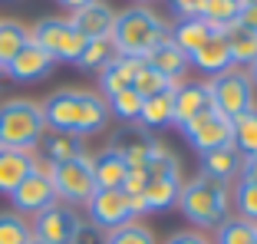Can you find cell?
I'll return each mask as SVG.
<instances>
[{
    "label": "cell",
    "mask_w": 257,
    "mask_h": 244,
    "mask_svg": "<svg viewBox=\"0 0 257 244\" xmlns=\"http://www.w3.org/2000/svg\"><path fill=\"white\" fill-rule=\"evenodd\" d=\"M142 66V60H132V56H115L109 66L99 69V86L106 96H115V92L128 89L132 79H136V69Z\"/></svg>",
    "instance_id": "obj_19"
},
{
    "label": "cell",
    "mask_w": 257,
    "mask_h": 244,
    "mask_svg": "<svg viewBox=\"0 0 257 244\" xmlns=\"http://www.w3.org/2000/svg\"><path fill=\"white\" fill-rule=\"evenodd\" d=\"M89 205V218L96 228L102 231H115L122 224L132 221V208H128V195L122 188H96L92 198L86 201Z\"/></svg>",
    "instance_id": "obj_9"
},
{
    "label": "cell",
    "mask_w": 257,
    "mask_h": 244,
    "mask_svg": "<svg viewBox=\"0 0 257 244\" xmlns=\"http://www.w3.org/2000/svg\"><path fill=\"white\" fill-rule=\"evenodd\" d=\"M106 244H155V237H152V231L145 228V224L128 221V224H122V228L109 231Z\"/></svg>",
    "instance_id": "obj_34"
},
{
    "label": "cell",
    "mask_w": 257,
    "mask_h": 244,
    "mask_svg": "<svg viewBox=\"0 0 257 244\" xmlns=\"http://www.w3.org/2000/svg\"><path fill=\"white\" fill-rule=\"evenodd\" d=\"M139 4H145V0H139Z\"/></svg>",
    "instance_id": "obj_47"
},
{
    "label": "cell",
    "mask_w": 257,
    "mask_h": 244,
    "mask_svg": "<svg viewBox=\"0 0 257 244\" xmlns=\"http://www.w3.org/2000/svg\"><path fill=\"white\" fill-rule=\"evenodd\" d=\"M208 106H211V99H208V89H204V83H178V86H175L172 122L185 126V122H191L198 112H204Z\"/></svg>",
    "instance_id": "obj_14"
},
{
    "label": "cell",
    "mask_w": 257,
    "mask_h": 244,
    "mask_svg": "<svg viewBox=\"0 0 257 244\" xmlns=\"http://www.w3.org/2000/svg\"><path fill=\"white\" fill-rule=\"evenodd\" d=\"M142 96H139L132 86L128 89H122V92H115V96H109V115H115V119H122V122H136L139 119V112H142Z\"/></svg>",
    "instance_id": "obj_30"
},
{
    "label": "cell",
    "mask_w": 257,
    "mask_h": 244,
    "mask_svg": "<svg viewBox=\"0 0 257 244\" xmlns=\"http://www.w3.org/2000/svg\"><path fill=\"white\" fill-rule=\"evenodd\" d=\"M73 30L86 40H102V37H112V23H115V14L112 7H106L102 0H92L89 7L76 10L73 14Z\"/></svg>",
    "instance_id": "obj_12"
},
{
    "label": "cell",
    "mask_w": 257,
    "mask_h": 244,
    "mask_svg": "<svg viewBox=\"0 0 257 244\" xmlns=\"http://www.w3.org/2000/svg\"><path fill=\"white\" fill-rule=\"evenodd\" d=\"M234 205H237L244 221L257 224V185H247V182L237 185L234 188Z\"/></svg>",
    "instance_id": "obj_36"
},
{
    "label": "cell",
    "mask_w": 257,
    "mask_h": 244,
    "mask_svg": "<svg viewBox=\"0 0 257 244\" xmlns=\"http://www.w3.org/2000/svg\"><path fill=\"white\" fill-rule=\"evenodd\" d=\"M145 185H149V172H142V168H128L125 182H122V191H125V195H142Z\"/></svg>",
    "instance_id": "obj_38"
},
{
    "label": "cell",
    "mask_w": 257,
    "mask_h": 244,
    "mask_svg": "<svg viewBox=\"0 0 257 244\" xmlns=\"http://www.w3.org/2000/svg\"><path fill=\"white\" fill-rule=\"evenodd\" d=\"M30 237H33V231L20 214H14V211L0 214V244H27Z\"/></svg>",
    "instance_id": "obj_33"
},
{
    "label": "cell",
    "mask_w": 257,
    "mask_h": 244,
    "mask_svg": "<svg viewBox=\"0 0 257 244\" xmlns=\"http://www.w3.org/2000/svg\"><path fill=\"white\" fill-rule=\"evenodd\" d=\"M211 33H214V30L201 20V17H185V20L172 30V43L191 60V56H195L198 50H201V46L211 40Z\"/></svg>",
    "instance_id": "obj_18"
},
{
    "label": "cell",
    "mask_w": 257,
    "mask_h": 244,
    "mask_svg": "<svg viewBox=\"0 0 257 244\" xmlns=\"http://www.w3.org/2000/svg\"><path fill=\"white\" fill-rule=\"evenodd\" d=\"M33 155L30 152H7L0 149V195H10L23 178L30 175Z\"/></svg>",
    "instance_id": "obj_21"
},
{
    "label": "cell",
    "mask_w": 257,
    "mask_h": 244,
    "mask_svg": "<svg viewBox=\"0 0 257 244\" xmlns=\"http://www.w3.org/2000/svg\"><path fill=\"white\" fill-rule=\"evenodd\" d=\"M10 198H14V205H17V211H27V214H40L43 208H50V205H56V188H53V182L50 178H43V175H27L20 185H17L14 191H10Z\"/></svg>",
    "instance_id": "obj_11"
},
{
    "label": "cell",
    "mask_w": 257,
    "mask_h": 244,
    "mask_svg": "<svg viewBox=\"0 0 257 244\" xmlns=\"http://www.w3.org/2000/svg\"><path fill=\"white\" fill-rule=\"evenodd\" d=\"M53 188L56 198L69 201V205H86L96 191V178H92V162L86 155L69 162H56L53 168Z\"/></svg>",
    "instance_id": "obj_7"
},
{
    "label": "cell",
    "mask_w": 257,
    "mask_h": 244,
    "mask_svg": "<svg viewBox=\"0 0 257 244\" xmlns=\"http://www.w3.org/2000/svg\"><path fill=\"white\" fill-rule=\"evenodd\" d=\"M178 188H182V185L175 182V178H149V185H145V191H142L145 208H149V211H162V208L175 205V201H178Z\"/></svg>",
    "instance_id": "obj_26"
},
{
    "label": "cell",
    "mask_w": 257,
    "mask_h": 244,
    "mask_svg": "<svg viewBox=\"0 0 257 244\" xmlns=\"http://www.w3.org/2000/svg\"><path fill=\"white\" fill-rule=\"evenodd\" d=\"M83 155V142L79 136H66V132H56L53 139H46V159L53 162H69V159H79Z\"/></svg>",
    "instance_id": "obj_31"
},
{
    "label": "cell",
    "mask_w": 257,
    "mask_h": 244,
    "mask_svg": "<svg viewBox=\"0 0 257 244\" xmlns=\"http://www.w3.org/2000/svg\"><path fill=\"white\" fill-rule=\"evenodd\" d=\"M254 244H257V237H254Z\"/></svg>",
    "instance_id": "obj_48"
},
{
    "label": "cell",
    "mask_w": 257,
    "mask_h": 244,
    "mask_svg": "<svg viewBox=\"0 0 257 244\" xmlns=\"http://www.w3.org/2000/svg\"><path fill=\"white\" fill-rule=\"evenodd\" d=\"M69 244H106V231L102 228H96L92 221H79V228H76V234H73V241Z\"/></svg>",
    "instance_id": "obj_37"
},
{
    "label": "cell",
    "mask_w": 257,
    "mask_h": 244,
    "mask_svg": "<svg viewBox=\"0 0 257 244\" xmlns=\"http://www.w3.org/2000/svg\"><path fill=\"white\" fill-rule=\"evenodd\" d=\"M92 162V178H96V188H122V182H125L128 175V165L125 159H122L119 149H106V152H99Z\"/></svg>",
    "instance_id": "obj_15"
},
{
    "label": "cell",
    "mask_w": 257,
    "mask_h": 244,
    "mask_svg": "<svg viewBox=\"0 0 257 244\" xmlns=\"http://www.w3.org/2000/svg\"><path fill=\"white\" fill-rule=\"evenodd\" d=\"M241 182L247 185H257V155H244V165H241Z\"/></svg>",
    "instance_id": "obj_39"
},
{
    "label": "cell",
    "mask_w": 257,
    "mask_h": 244,
    "mask_svg": "<svg viewBox=\"0 0 257 244\" xmlns=\"http://www.w3.org/2000/svg\"><path fill=\"white\" fill-rule=\"evenodd\" d=\"M27 244H46V241H37V237H30V241H27Z\"/></svg>",
    "instance_id": "obj_46"
},
{
    "label": "cell",
    "mask_w": 257,
    "mask_h": 244,
    "mask_svg": "<svg viewBox=\"0 0 257 244\" xmlns=\"http://www.w3.org/2000/svg\"><path fill=\"white\" fill-rule=\"evenodd\" d=\"M178 205H182L185 218L195 221L198 228H218L227 218V205H231L227 182H218L208 175L191 178L185 188H178Z\"/></svg>",
    "instance_id": "obj_3"
},
{
    "label": "cell",
    "mask_w": 257,
    "mask_h": 244,
    "mask_svg": "<svg viewBox=\"0 0 257 244\" xmlns=\"http://www.w3.org/2000/svg\"><path fill=\"white\" fill-rule=\"evenodd\" d=\"M201 165H204L201 175L218 178V182H227V178H234L237 172H241L244 155L237 152L234 142H231V145H221V149H211V152H201Z\"/></svg>",
    "instance_id": "obj_16"
},
{
    "label": "cell",
    "mask_w": 257,
    "mask_h": 244,
    "mask_svg": "<svg viewBox=\"0 0 257 244\" xmlns=\"http://www.w3.org/2000/svg\"><path fill=\"white\" fill-rule=\"evenodd\" d=\"M142 63H149L152 69H159V73H162L165 79H175V83H178V79L185 76V69L191 66V60H188V56H185L182 50H178V46L172 43V37H168L165 43L155 46V50H152V53L145 56Z\"/></svg>",
    "instance_id": "obj_17"
},
{
    "label": "cell",
    "mask_w": 257,
    "mask_h": 244,
    "mask_svg": "<svg viewBox=\"0 0 257 244\" xmlns=\"http://www.w3.org/2000/svg\"><path fill=\"white\" fill-rule=\"evenodd\" d=\"M30 43V30L17 20H0V69H7V63Z\"/></svg>",
    "instance_id": "obj_24"
},
{
    "label": "cell",
    "mask_w": 257,
    "mask_h": 244,
    "mask_svg": "<svg viewBox=\"0 0 257 244\" xmlns=\"http://www.w3.org/2000/svg\"><path fill=\"white\" fill-rule=\"evenodd\" d=\"M172 106H175V89H165V92H155L142 102V112H139V122L149 126V129H162L172 122Z\"/></svg>",
    "instance_id": "obj_23"
},
{
    "label": "cell",
    "mask_w": 257,
    "mask_h": 244,
    "mask_svg": "<svg viewBox=\"0 0 257 244\" xmlns=\"http://www.w3.org/2000/svg\"><path fill=\"white\" fill-rule=\"evenodd\" d=\"M237 14H241V0H201V7H198V17H201L211 30L237 20Z\"/></svg>",
    "instance_id": "obj_27"
},
{
    "label": "cell",
    "mask_w": 257,
    "mask_h": 244,
    "mask_svg": "<svg viewBox=\"0 0 257 244\" xmlns=\"http://www.w3.org/2000/svg\"><path fill=\"white\" fill-rule=\"evenodd\" d=\"M191 63H195L198 69H204V73H224V69H231V46H227V37H221V33H211V40L198 50L195 56H191Z\"/></svg>",
    "instance_id": "obj_20"
},
{
    "label": "cell",
    "mask_w": 257,
    "mask_h": 244,
    "mask_svg": "<svg viewBox=\"0 0 257 244\" xmlns=\"http://www.w3.org/2000/svg\"><path fill=\"white\" fill-rule=\"evenodd\" d=\"M165 244H211L208 237H201L198 231H178V234H172Z\"/></svg>",
    "instance_id": "obj_40"
},
{
    "label": "cell",
    "mask_w": 257,
    "mask_h": 244,
    "mask_svg": "<svg viewBox=\"0 0 257 244\" xmlns=\"http://www.w3.org/2000/svg\"><path fill=\"white\" fill-rule=\"evenodd\" d=\"M172 4L182 10L185 17H198V7H201V0H172Z\"/></svg>",
    "instance_id": "obj_42"
},
{
    "label": "cell",
    "mask_w": 257,
    "mask_h": 244,
    "mask_svg": "<svg viewBox=\"0 0 257 244\" xmlns=\"http://www.w3.org/2000/svg\"><path fill=\"white\" fill-rule=\"evenodd\" d=\"M119 50V56H132V60H145L159 43L168 40V27L162 17H155L149 7H132L125 14H115L112 37H109Z\"/></svg>",
    "instance_id": "obj_2"
},
{
    "label": "cell",
    "mask_w": 257,
    "mask_h": 244,
    "mask_svg": "<svg viewBox=\"0 0 257 244\" xmlns=\"http://www.w3.org/2000/svg\"><path fill=\"white\" fill-rule=\"evenodd\" d=\"M30 43H37L40 50H46L53 60L76 63V56L83 53V46H86V37H79V33L73 30V23H69V20L46 17V20H40L37 27L30 30Z\"/></svg>",
    "instance_id": "obj_6"
},
{
    "label": "cell",
    "mask_w": 257,
    "mask_h": 244,
    "mask_svg": "<svg viewBox=\"0 0 257 244\" xmlns=\"http://www.w3.org/2000/svg\"><path fill=\"white\" fill-rule=\"evenodd\" d=\"M53 63L56 60L46 53V50H40L37 43H27L20 53L7 63V69H4V73H10V76L20 79V83H33V79H43L46 73L53 69Z\"/></svg>",
    "instance_id": "obj_13"
},
{
    "label": "cell",
    "mask_w": 257,
    "mask_h": 244,
    "mask_svg": "<svg viewBox=\"0 0 257 244\" xmlns=\"http://www.w3.org/2000/svg\"><path fill=\"white\" fill-rule=\"evenodd\" d=\"M237 23H241V30L257 33V7H241V14H237Z\"/></svg>",
    "instance_id": "obj_41"
},
{
    "label": "cell",
    "mask_w": 257,
    "mask_h": 244,
    "mask_svg": "<svg viewBox=\"0 0 257 244\" xmlns=\"http://www.w3.org/2000/svg\"><path fill=\"white\" fill-rule=\"evenodd\" d=\"M175 79H165L159 73V69H152L149 63H142V66L136 69V79H132V89L142 96V99H149V96H155V92H165V89H175Z\"/></svg>",
    "instance_id": "obj_29"
},
{
    "label": "cell",
    "mask_w": 257,
    "mask_h": 244,
    "mask_svg": "<svg viewBox=\"0 0 257 244\" xmlns=\"http://www.w3.org/2000/svg\"><path fill=\"white\" fill-rule=\"evenodd\" d=\"M60 4H63V7H69V10H73V14H76V10H83V7H89L92 0H60Z\"/></svg>",
    "instance_id": "obj_43"
},
{
    "label": "cell",
    "mask_w": 257,
    "mask_h": 244,
    "mask_svg": "<svg viewBox=\"0 0 257 244\" xmlns=\"http://www.w3.org/2000/svg\"><path fill=\"white\" fill-rule=\"evenodd\" d=\"M182 132L191 142V149H198V152H211V149H221V145H231V119L211 106L204 112H198L191 122H185Z\"/></svg>",
    "instance_id": "obj_8"
},
{
    "label": "cell",
    "mask_w": 257,
    "mask_h": 244,
    "mask_svg": "<svg viewBox=\"0 0 257 244\" xmlns=\"http://www.w3.org/2000/svg\"><path fill=\"white\" fill-rule=\"evenodd\" d=\"M145 172H149V178H175V182H178V159H175L162 142H149Z\"/></svg>",
    "instance_id": "obj_28"
},
{
    "label": "cell",
    "mask_w": 257,
    "mask_h": 244,
    "mask_svg": "<svg viewBox=\"0 0 257 244\" xmlns=\"http://www.w3.org/2000/svg\"><path fill=\"white\" fill-rule=\"evenodd\" d=\"M257 224L244 221V218H231V221L218 224V241L214 244H254Z\"/></svg>",
    "instance_id": "obj_32"
},
{
    "label": "cell",
    "mask_w": 257,
    "mask_h": 244,
    "mask_svg": "<svg viewBox=\"0 0 257 244\" xmlns=\"http://www.w3.org/2000/svg\"><path fill=\"white\" fill-rule=\"evenodd\" d=\"M227 46H231V60L234 63H254L257 60V33L237 30L227 37Z\"/></svg>",
    "instance_id": "obj_35"
},
{
    "label": "cell",
    "mask_w": 257,
    "mask_h": 244,
    "mask_svg": "<svg viewBox=\"0 0 257 244\" xmlns=\"http://www.w3.org/2000/svg\"><path fill=\"white\" fill-rule=\"evenodd\" d=\"M43 109L33 99H10L0 106V149L7 152H30L43 139Z\"/></svg>",
    "instance_id": "obj_4"
},
{
    "label": "cell",
    "mask_w": 257,
    "mask_h": 244,
    "mask_svg": "<svg viewBox=\"0 0 257 244\" xmlns=\"http://www.w3.org/2000/svg\"><path fill=\"white\" fill-rule=\"evenodd\" d=\"M241 7H257V0H241Z\"/></svg>",
    "instance_id": "obj_45"
},
{
    "label": "cell",
    "mask_w": 257,
    "mask_h": 244,
    "mask_svg": "<svg viewBox=\"0 0 257 244\" xmlns=\"http://www.w3.org/2000/svg\"><path fill=\"white\" fill-rule=\"evenodd\" d=\"M79 228V218H76L73 208L66 205H50L33 218V237L37 241H46V244H69Z\"/></svg>",
    "instance_id": "obj_10"
},
{
    "label": "cell",
    "mask_w": 257,
    "mask_h": 244,
    "mask_svg": "<svg viewBox=\"0 0 257 244\" xmlns=\"http://www.w3.org/2000/svg\"><path fill=\"white\" fill-rule=\"evenodd\" d=\"M231 142L241 155H257V109H244L231 119Z\"/></svg>",
    "instance_id": "obj_22"
},
{
    "label": "cell",
    "mask_w": 257,
    "mask_h": 244,
    "mask_svg": "<svg viewBox=\"0 0 257 244\" xmlns=\"http://www.w3.org/2000/svg\"><path fill=\"white\" fill-rule=\"evenodd\" d=\"M43 122L66 136H92L106 126L109 106L102 96L86 89H60L43 102Z\"/></svg>",
    "instance_id": "obj_1"
},
{
    "label": "cell",
    "mask_w": 257,
    "mask_h": 244,
    "mask_svg": "<svg viewBox=\"0 0 257 244\" xmlns=\"http://www.w3.org/2000/svg\"><path fill=\"white\" fill-rule=\"evenodd\" d=\"M115 56H119V50H115V43L109 37H102V40H86L83 53L76 56V66H79V69H102V66H109Z\"/></svg>",
    "instance_id": "obj_25"
},
{
    "label": "cell",
    "mask_w": 257,
    "mask_h": 244,
    "mask_svg": "<svg viewBox=\"0 0 257 244\" xmlns=\"http://www.w3.org/2000/svg\"><path fill=\"white\" fill-rule=\"evenodd\" d=\"M247 76H250V83H257V60L250 63V73H247Z\"/></svg>",
    "instance_id": "obj_44"
},
{
    "label": "cell",
    "mask_w": 257,
    "mask_h": 244,
    "mask_svg": "<svg viewBox=\"0 0 257 244\" xmlns=\"http://www.w3.org/2000/svg\"><path fill=\"white\" fill-rule=\"evenodd\" d=\"M208 89V99H211V109H218L221 115L234 119L244 109L254 106V86H250V76L241 73V69H224V73H214L211 83H204Z\"/></svg>",
    "instance_id": "obj_5"
}]
</instances>
